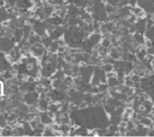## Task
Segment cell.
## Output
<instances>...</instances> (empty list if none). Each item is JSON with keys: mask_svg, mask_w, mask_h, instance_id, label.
I'll return each mask as SVG.
<instances>
[{"mask_svg": "<svg viewBox=\"0 0 154 137\" xmlns=\"http://www.w3.org/2000/svg\"><path fill=\"white\" fill-rule=\"evenodd\" d=\"M71 116L74 123L88 129L104 128L109 123L102 107H90L82 111H75Z\"/></svg>", "mask_w": 154, "mask_h": 137, "instance_id": "1", "label": "cell"}, {"mask_svg": "<svg viewBox=\"0 0 154 137\" xmlns=\"http://www.w3.org/2000/svg\"><path fill=\"white\" fill-rule=\"evenodd\" d=\"M142 87L150 95L152 100H154V77L145 79L142 83Z\"/></svg>", "mask_w": 154, "mask_h": 137, "instance_id": "2", "label": "cell"}, {"mask_svg": "<svg viewBox=\"0 0 154 137\" xmlns=\"http://www.w3.org/2000/svg\"><path fill=\"white\" fill-rule=\"evenodd\" d=\"M2 92H3V88H2V84L0 83V95H2Z\"/></svg>", "mask_w": 154, "mask_h": 137, "instance_id": "3", "label": "cell"}]
</instances>
